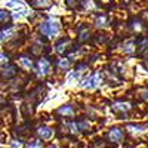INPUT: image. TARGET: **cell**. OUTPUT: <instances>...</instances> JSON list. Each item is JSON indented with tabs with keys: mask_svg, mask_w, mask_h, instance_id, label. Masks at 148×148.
<instances>
[{
	"mask_svg": "<svg viewBox=\"0 0 148 148\" xmlns=\"http://www.w3.org/2000/svg\"><path fill=\"white\" fill-rule=\"evenodd\" d=\"M59 28H61V25H59V22H58L56 19L46 21V22H43L42 25H40V31H42L45 36H47V37L56 36V34L59 33Z\"/></svg>",
	"mask_w": 148,
	"mask_h": 148,
	"instance_id": "1",
	"label": "cell"
},
{
	"mask_svg": "<svg viewBox=\"0 0 148 148\" xmlns=\"http://www.w3.org/2000/svg\"><path fill=\"white\" fill-rule=\"evenodd\" d=\"M108 138H110L111 142L119 144V142H121L123 139H125V132H123L120 127H113L108 133Z\"/></svg>",
	"mask_w": 148,
	"mask_h": 148,
	"instance_id": "2",
	"label": "cell"
},
{
	"mask_svg": "<svg viewBox=\"0 0 148 148\" xmlns=\"http://www.w3.org/2000/svg\"><path fill=\"white\" fill-rule=\"evenodd\" d=\"M37 135H39L43 141H49L53 136V129L47 127V126H40L39 129H37Z\"/></svg>",
	"mask_w": 148,
	"mask_h": 148,
	"instance_id": "3",
	"label": "cell"
},
{
	"mask_svg": "<svg viewBox=\"0 0 148 148\" xmlns=\"http://www.w3.org/2000/svg\"><path fill=\"white\" fill-rule=\"evenodd\" d=\"M99 82H101V74H93V76H90L89 79H86L82 84L84 86V88H89V89H92V88H96Z\"/></svg>",
	"mask_w": 148,
	"mask_h": 148,
	"instance_id": "4",
	"label": "cell"
},
{
	"mask_svg": "<svg viewBox=\"0 0 148 148\" xmlns=\"http://www.w3.org/2000/svg\"><path fill=\"white\" fill-rule=\"evenodd\" d=\"M39 70H40V74H47L51 71V64L46 59H40L39 61Z\"/></svg>",
	"mask_w": 148,
	"mask_h": 148,
	"instance_id": "5",
	"label": "cell"
},
{
	"mask_svg": "<svg viewBox=\"0 0 148 148\" xmlns=\"http://www.w3.org/2000/svg\"><path fill=\"white\" fill-rule=\"evenodd\" d=\"M127 130H129L130 133H133V135H139V133L145 132V130H147V127H145V126H135V125H127Z\"/></svg>",
	"mask_w": 148,
	"mask_h": 148,
	"instance_id": "6",
	"label": "cell"
},
{
	"mask_svg": "<svg viewBox=\"0 0 148 148\" xmlns=\"http://www.w3.org/2000/svg\"><path fill=\"white\" fill-rule=\"evenodd\" d=\"M19 65L24 67L25 70H31L33 68V61L27 56H22V58H19Z\"/></svg>",
	"mask_w": 148,
	"mask_h": 148,
	"instance_id": "7",
	"label": "cell"
},
{
	"mask_svg": "<svg viewBox=\"0 0 148 148\" xmlns=\"http://www.w3.org/2000/svg\"><path fill=\"white\" fill-rule=\"evenodd\" d=\"M31 3L36 8H47V6H51V0H33Z\"/></svg>",
	"mask_w": 148,
	"mask_h": 148,
	"instance_id": "8",
	"label": "cell"
},
{
	"mask_svg": "<svg viewBox=\"0 0 148 148\" xmlns=\"http://www.w3.org/2000/svg\"><path fill=\"white\" fill-rule=\"evenodd\" d=\"M129 108H130L129 104H125V102H116L113 105V110L114 111H127Z\"/></svg>",
	"mask_w": 148,
	"mask_h": 148,
	"instance_id": "9",
	"label": "cell"
},
{
	"mask_svg": "<svg viewBox=\"0 0 148 148\" xmlns=\"http://www.w3.org/2000/svg\"><path fill=\"white\" fill-rule=\"evenodd\" d=\"M15 73H16V70H15V67H6V68H3V76H6V77H12V76H15Z\"/></svg>",
	"mask_w": 148,
	"mask_h": 148,
	"instance_id": "10",
	"label": "cell"
},
{
	"mask_svg": "<svg viewBox=\"0 0 148 148\" xmlns=\"http://www.w3.org/2000/svg\"><path fill=\"white\" fill-rule=\"evenodd\" d=\"M59 113L64 114V116H73L74 111H73V108H71L70 105H65V107H62V108H59Z\"/></svg>",
	"mask_w": 148,
	"mask_h": 148,
	"instance_id": "11",
	"label": "cell"
},
{
	"mask_svg": "<svg viewBox=\"0 0 148 148\" xmlns=\"http://www.w3.org/2000/svg\"><path fill=\"white\" fill-rule=\"evenodd\" d=\"M77 126H79L80 130H88V129H90V123L88 120H82V121H79Z\"/></svg>",
	"mask_w": 148,
	"mask_h": 148,
	"instance_id": "12",
	"label": "cell"
},
{
	"mask_svg": "<svg viewBox=\"0 0 148 148\" xmlns=\"http://www.w3.org/2000/svg\"><path fill=\"white\" fill-rule=\"evenodd\" d=\"M25 148H45L42 141H31L30 144H27Z\"/></svg>",
	"mask_w": 148,
	"mask_h": 148,
	"instance_id": "13",
	"label": "cell"
},
{
	"mask_svg": "<svg viewBox=\"0 0 148 148\" xmlns=\"http://www.w3.org/2000/svg\"><path fill=\"white\" fill-rule=\"evenodd\" d=\"M133 46H135L133 42H127V43L125 45V52H126V53H132V52L135 51V47H133Z\"/></svg>",
	"mask_w": 148,
	"mask_h": 148,
	"instance_id": "14",
	"label": "cell"
},
{
	"mask_svg": "<svg viewBox=\"0 0 148 148\" xmlns=\"http://www.w3.org/2000/svg\"><path fill=\"white\" fill-rule=\"evenodd\" d=\"M6 6H8V8H16V9H18V8H22V3L19 2V0H10Z\"/></svg>",
	"mask_w": 148,
	"mask_h": 148,
	"instance_id": "15",
	"label": "cell"
},
{
	"mask_svg": "<svg viewBox=\"0 0 148 148\" xmlns=\"http://www.w3.org/2000/svg\"><path fill=\"white\" fill-rule=\"evenodd\" d=\"M68 43H70V40H64V42H62V43H59V45H58V46H56V47H58V52H59V53H62V52H64V51H65V49H67V47H65V46H67V45H68Z\"/></svg>",
	"mask_w": 148,
	"mask_h": 148,
	"instance_id": "16",
	"label": "cell"
},
{
	"mask_svg": "<svg viewBox=\"0 0 148 148\" xmlns=\"http://www.w3.org/2000/svg\"><path fill=\"white\" fill-rule=\"evenodd\" d=\"M10 147L12 148H22V141H19V139H14L10 142Z\"/></svg>",
	"mask_w": 148,
	"mask_h": 148,
	"instance_id": "17",
	"label": "cell"
},
{
	"mask_svg": "<svg viewBox=\"0 0 148 148\" xmlns=\"http://www.w3.org/2000/svg\"><path fill=\"white\" fill-rule=\"evenodd\" d=\"M59 67L64 68V70L68 68V67H70V61H68V59H61V61H59Z\"/></svg>",
	"mask_w": 148,
	"mask_h": 148,
	"instance_id": "18",
	"label": "cell"
},
{
	"mask_svg": "<svg viewBox=\"0 0 148 148\" xmlns=\"http://www.w3.org/2000/svg\"><path fill=\"white\" fill-rule=\"evenodd\" d=\"M105 21H107L105 16H99V18L96 19V25H98V27H104V25H105Z\"/></svg>",
	"mask_w": 148,
	"mask_h": 148,
	"instance_id": "19",
	"label": "cell"
},
{
	"mask_svg": "<svg viewBox=\"0 0 148 148\" xmlns=\"http://www.w3.org/2000/svg\"><path fill=\"white\" fill-rule=\"evenodd\" d=\"M68 6H74V5H76V3H79V0H68Z\"/></svg>",
	"mask_w": 148,
	"mask_h": 148,
	"instance_id": "20",
	"label": "cell"
},
{
	"mask_svg": "<svg viewBox=\"0 0 148 148\" xmlns=\"http://www.w3.org/2000/svg\"><path fill=\"white\" fill-rule=\"evenodd\" d=\"M142 96H144V98H145V99L148 101V92H147V90H145V92H142Z\"/></svg>",
	"mask_w": 148,
	"mask_h": 148,
	"instance_id": "21",
	"label": "cell"
},
{
	"mask_svg": "<svg viewBox=\"0 0 148 148\" xmlns=\"http://www.w3.org/2000/svg\"><path fill=\"white\" fill-rule=\"evenodd\" d=\"M5 61H8V56H5V53H2V62H5Z\"/></svg>",
	"mask_w": 148,
	"mask_h": 148,
	"instance_id": "22",
	"label": "cell"
},
{
	"mask_svg": "<svg viewBox=\"0 0 148 148\" xmlns=\"http://www.w3.org/2000/svg\"><path fill=\"white\" fill-rule=\"evenodd\" d=\"M51 148H59V147H58V145L55 144V145H51Z\"/></svg>",
	"mask_w": 148,
	"mask_h": 148,
	"instance_id": "23",
	"label": "cell"
}]
</instances>
